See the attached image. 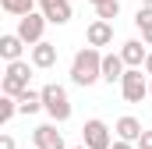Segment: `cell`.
Here are the masks:
<instances>
[{
    "label": "cell",
    "mask_w": 152,
    "mask_h": 149,
    "mask_svg": "<svg viewBox=\"0 0 152 149\" xmlns=\"http://www.w3.org/2000/svg\"><path fill=\"white\" fill-rule=\"evenodd\" d=\"M99 78H103V53H99V46L78 50L75 60H71V82L81 85V89H88V85H96Z\"/></svg>",
    "instance_id": "6da1fadb"
},
{
    "label": "cell",
    "mask_w": 152,
    "mask_h": 149,
    "mask_svg": "<svg viewBox=\"0 0 152 149\" xmlns=\"http://www.w3.org/2000/svg\"><path fill=\"white\" fill-rule=\"evenodd\" d=\"M42 110L50 114L57 124L71 121V96H67V89H64V85H57V82L42 85Z\"/></svg>",
    "instance_id": "7a4b0ae2"
},
{
    "label": "cell",
    "mask_w": 152,
    "mask_h": 149,
    "mask_svg": "<svg viewBox=\"0 0 152 149\" xmlns=\"http://www.w3.org/2000/svg\"><path fill=\"white\" fill-rule=\"evenodd\" d=\"M32 68H36V64H28V60H7V71H4V82H0V92L18 100V96L28 89Z\"/></svg>",
    "instance_id": "3957f363"
},
{
    "label": "cell",
    "mask_w": 152,
    "mask_h": 149,
    "mask_svg": "<svg viewBox=\"0 0 152 149\" xmlns=\"http://www.w3.org/2000/svg\"><path fill=\"white\" fill-rule=\"evenodd\" d=\"M120 92H124L127 103H142V100L149 96V78L142 74V68H127V71H124V78H120Z\"/></svg>",
    "instance_id": "277c9868"
},
{
    "label": "cell",
    "mask_w": 152,
    "mask_h": 149,
    "mask_svg": "<svg viewBox=\"0 0 152 149\" xmlns=\"http://www.w3.org/2000/svg\"><path fill=\"white\" fill-rule=\"evenodd\" d=\"M81 142H85L88 149H110V146H113L110 124H106V121H99V117L85 121V124H81Z\"/></svg>",
    "instance_id": "5b68a950"
},
{
    "label": "cell",
    "mask_w": 152,
    "mask_h": 149,
    "mask_svg": "<svg viewBox=\"0 0 152 149\" xmlns=\"http://www.w3.org/2000/svg\"><path fill=\"white\" fill-rule=\"evenodd\" d=\"M46 25H50V21H46L42 11H28V14L18 18V36L25 39L28 46H36L39 39H42V32H46Z\"/></svg>",
    "instance_id": "8992f818"
},
{
    "label": "cell",
    "mask_w": 152,
    "mask_h": 149,
    "mask_svg": "<svg viewBox=\"0 0 152 149\" xmlns=\"http://www.w3.org/2000/svg\"><path fill=\"white\" fill-rule=\"evenodd\" d=\"M39 11L46 14L50 25H67L71 21V0H39Z\"/></svg>",
    "instance_id": "52a82bcc"
},
{
    "label": "cell",
    "mask_w": 152,
    "mask_h": 149,
    "mask_svg": "<svg viewBox=\"0 0 152 149\" xmlns=\"http://www.w3.org/2000/svg\"><path fill=\"white\" fill-rule=\"evenodd\" d=\"M32 142H36V149H67L64 146V135L57 131V121L53 124H39L32 131Z\"/></svg>",
    "instance_id": "ba28073f"
},
{
    "label": "cell",
    "mask_w": 152,
    "mask_h": 149,
    "mask_svg": "<svg viewBox=\"0 0 152 149\" xmlns=\"http://www.w3.org/2000/svg\"><path fill=\"white\" fill-rule=\"evenodd\" d=\"M145 46H149L145 39H127V43L120 46L124 64H127V68H145V57H149V50H145Z\"/></svg>",
    "instance_id": "9c48e42d"
},
{
    "label": "cell",
    "mask_w": 152,
    "mask_h": 149,
    "mask_svg": "<svg viewBox=\"0 0 152 149\" xmlns=\"http://www.w3.org/2000/svg\"><path fill=\"white\" fill-rule=\"evenodd\" d=\"M85 39H88V46H110V43H113V25H110L106 18H96V21L85 29Z\"/></svg>",
    "instance_id": "30bf717a"
},
{
    "label": "cell",
    "mask_w": 152,
    "mask_h": 149,
    "mask_svg": "<svg viewBox=\"0 0 152 149\" xmlns=\"http://www.w3.org/2000/svg\"><path fill=\"white\" fill-rule=\"evenodd\" d=\"M124 71H127V64H124V57H120V53H106V57H103V82H110V85H113V82L124 78Z\"/></svg>",
    "instance_id": "8fae6325"
},
{
    "label": "cell",
    "mask_w": 152,
    "mask_h": 149,
    "mask_svg": "<svg viewBox=\"0 0 152 149\" xmlns=\"http://www.w3.org/2000/svg\"><path fill=\"white\" fill-rule=\"evenodd\" d=\"M113 131H117V139H127V142H138L145 128H142V121H138V117H131V114H127V117H120V121L113 124Z\"/></svg>",
    "instance_id": "7c38bea8"
},
{
    "label": "cell",
    "mask_w": 152,
    "mask_h": 149,
    "mask_svg": "<svg viewBox=\"0 0 152 149\" xmlns=\"http://www.w3.org/2000/svg\"><path fill=\"white\" fill-rule=\"evenodd\" d=\"M21 50H25V39L18 36V32L0 36V57L4 60H21Z\"/></svg>",
    "instance_id": "4fadbf2b"
},
{
    "label": "cell",
    "mask_w": 152,
    "mask_h": 149,
    "mask_svg": "<svg viewBox=\"0 0 152 149\" xmlns=\"http://www.w3.org/2000/svg\"><path fill=\"white\" fill-rule=\"evenodd\" d=\"M32 64L36 68H53L57 64V46L46 43V39H39L36 46H32Z\"/></svg>",
    "instance_id": "5bb4252c"
},
{
    "label": "cell",
    "mask_w": 152,
    "mask_h": 149,
    "mask_svg": "<svg viewBox=\"0 0 152 149\" xmlns=\"http://www.w3.org/2000/svg\"><path fill=\"white\" fill-rule=\"evenodd\" d=\"M42 110V89H25V92H21V96H18V114H25V117H28V114H39Z\"/></svg>",
    "instance_id": "9a60e30c"
},
{
    "label": "cell",
    "mask_w": 152,
    "mask_h": 149,
    "mask_svg": "<svg viewBox=\"0 0 152 149\" xmlns=\"http://www.w3.org/2000/svg\"><path fill=\"white\" fill-rule=\"evenodd\" d=\"M0 7H4V14H11V18H21V14L36 11V0H0Z\"/></svg>",
    "instance_id": "2e32d148"
},
{
    "label": "cell",
    "mask_w": 152,
    "mask_h": 149,
    "mask_svg": "<svg viewBox=\"0 0 152 149\" xmlns=\"http://www.w3.org/2000/svg\"><path fill=\"white\" fill-rule=\"evenodd\" d=\"M14 114H18V100L14 96H0V124L4 128L14 121Z\"/></svg>",
    "instance_id": "e0dca14e"
},
{
    "label": "cell",
    "mask_w": 152,
    "mask_h": 149,
    "mask_svg": "<svg viewBox=\"0 0 152 149\" xmlns=\"http://www.w3.org/2000/svg\"><path fill=\"white\" fill-rule=\"evenodd\" d=\"M117 14H120V0H103V4H96V18H106V21H113Z\"/></svg>",
    "instance_id": "ac0fdd59"
},
{
    "label": "cell",
    "mask_w": 152,
    "mask_h": 149,
    "mask_svg": "<svg viewBox=\"0 0 152 149\" xmlns=\"http://www.w3.org/2000/svg\"><path fill=\"white\" fill-rule=\"evenodd\" d=\"M134 25H138V29H149V25H152V7H145V4L138 7V14H134Z\"/></svg>",
    "instance_id": "d6986e66"
},
{
    "label": "cell",
    "mask_w": 152,
    "mask_h": 149,
    "mask_svg": "<svg viewBox=\"0 0 152 149\" xmlns=\"http://www.w3.org/2000/svg\"><path fill=\"white\" fill-rule=\"evenodd\" d=\"M138 149H152V131H142V139H138Z\"/></svg>",
    "instance_id": "ffe728a7"
},
{
    "label": "cell",
    "mask_w": 152,
    "mask_h": 149,
    "mask_svg": "<svg viewBox=\"0 0 152 149\" xmlns=\"http://www.w3.org/2000/svg\"><path fill=\"white\" fill-rule=\"evenodd\" d=\"M134 146H138V142H127V139H113V146H110V149H134Z\"/></svg>",
    "instance_id": "44dd1931"
},
{
    "label": "cell",
    "mask_w": 152,
    "mask_h": 149,
    "mask_svg": "<svg viewBox=\"0 0 152 149\" xmlns=\"http://www.w3.org/2000/svg\"><path fill=\"white\" fill-rule=\"evenodd\" d=\"M0 149H14V139L11 135H0Z\"/></svg>",
    "instance_id": "7402d4cb"
},
{
    "label": "cell",
    "mask_w": 152,
    "mask_h": 149,
    "mask_svg": "<svg viewBox=\"0 0 152 149\" xmlns=\"http://www.w3.org/2000/svg\"><path fill=\"white\" fill-rule=\"evenodd\" d=\"M142 39H145V43L152 46V25H149V29H142Z\"/></svg>",
    "instance_id": "603a6c76"
},
{
    "label": "cell",
    "mask_w": 152,
    "mask_h": 149,
    "mask_svg": "<svg viewBox=\"0 0 152 149\" xmlns=\"http://www.w3.org/2000/svg\"><path fill=\"white\" fill-rule=\"evenodd\" d=\"M145 74L152 78V50H149V57H145Z\"/></svg>",
    "instance_id": "cb8c5ba5"
},
{
    "label": "cell",
    "mask_w": 152,
    "mask_h": 149,
    "mask_svg": "<svg viewBox=\"0 0 152 149\" xmlns=\"http://www.w3.org/2000/svg\"><path fill=\"white\" fill-rule=\"evenodd\" d=\"M88 4H92V7H96V4H103V0H88Z\"/></svg>",
    "instance_id": "d4e9b609"
},
{
    "label": "cell",
    "mask_w": 152,
    "mask_h": 149,
    "mask_svg": "<svg viewBox=\"0 0 152 149\" xmlns=\"http://www.w3.org/2000/svg\"><path fill=\"white\" fill-rule=\"evenodd\" d=\"M142 4H145V7H152V0H142Z\"/></svg>",
    "instance_id": "484cf974"
},
{
    "label": "cell",
    "mask_w": 152,
    "mask_h": 149,
    "mask_svg": "<svg viewBox=\"0 0 152 149\" xmlns=\"http://www.w3.org/2000/svg\"><path fill=\"white\" fill-rule=\"evenodd\" d=\"M75 149H88V146H85V142H81V146H75Z\"/></svg>",
    "instance_id": "4316f807"
},
{
    "label": "cell",
    "mask_w": 152,
    "mask_h": 149,
    "mask_svg": "<svg viewBox=\"0 0 152 149\" xmlns=\"http://www.w3.org/2000/svg\"><path fill=\"white\" fill-rule=\"evenodd\" d=\"M149 96H152V78H149Z\"/></svg>",
    "instance_id": "83f0119b"
}]
</instances>
